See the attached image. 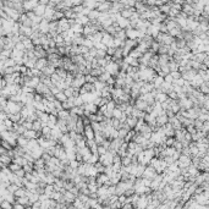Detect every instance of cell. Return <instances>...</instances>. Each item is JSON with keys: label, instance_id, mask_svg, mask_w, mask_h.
Returning <instances> with one entry per match:
<instances>
[{"label": "cell", "instance_id": "5bb4252c", "mask_svg": "<svg viewBox=\"0 0 209 209\" xmlns=\"http://www.w3.org/2000/svg\"><path fill=\"white\" fill-rule=\"evenodd\" d=\"M121 114H122V111H121L120 109H117L116 106L112 109V117H115V119H120Z\"/></svg>", "mask_w": 209, "mask_h": 209}, {"label": "cell", "instance_id": "44dd1931", "mask_svg": "<svg viewBox=\"0 0 209 209\" xmlns=\"http://www.w3.org/2000/svg\"><path fill=\"white\" fill-rule=\"evenodd\" d=\"M82 45H86L87 48H92V47H93V41H91V39H86V41H83Z\"/></svg>", "mask_w": 209, "mask_h": 209}, {"label": "cell", "instance_id": "ffe728a7", "mask_svg": "<svg viewBox=\"0 0 209 209\" xmlns=\"http://www.w3.org/2000/svg\"><path fill=\"white\" fill-rule=\"evenodd\" d=\"M163 78H164V82H168V83H172V80H174L171 77V75H170V72H169L168 75H165Z\"/></svg>", "mask_w": 209, "mask_h": 209}, {"label": "cell", "instance_id": "277c9868", "mask_svg": "<svg viewBox=\"0 0 209 209\" xmlns=\"http://www.w3.org/2000/svg\"><path fill=\"white\" fill-rule=\"evenodd\" d=\"M41 71H42V74H43V75L49 76V77H50V76H52L53 74L55 72V67L52 66V65H47L45 67H43V69H42Z\"/></svg>", "mask_w": 209, "mask_h": 209}, {"label": "cell", "instance_id": "7a4b0ae2", "mask_svg": "<svg viewBox=\"0 0 209 209\" xmlns=\"http://www.w3.org/2000/svg\"><path fill=\"white\" fill-rule=\"evenodd\" d=\"M83 134H84L86 139H93V138H94V131H93V128L91 127V125H87V126H84Z\"/></svg>", "mask_w": 209, "mask_h": 209}, {"label": "cell", "instance_id": "8fae6325", "mask_svg": "<svg viewBox=\"0 0 209 209\" xmlns=\"http://www.w3.org/2000/svg\"><path fill=\"white\" fill-rule=\"evenodd\" d=\"M105 55H106V50H105V49H97V54H95V58H97V59L105 58Z\"/></svg>", "mask_w": 209, "mask_h": 209}, {"label": "cell", "instance_id": "6da1fadb", "mask_svg": "<svg viewBox=\"0 0 209 209\" xmlns=\"http://www.w3.org/2000/svg\"><path fill=\"white\" fill-rule=\"evenodd\" d=\"M47 65H48V59H47V58H39V59H37L36 64H34V67H36L37 70H42V69L45 67Z\"/></svg>", "mask_w": 209, "mask_h": 209}, {"label": "cell", "instance_id": "d6986e66", "mask_svg": "<svg viewBox=\"0 0 209 209\" xmlns=\"http://www.w3.org/2000/svg\"><path fill=\"white\" fill-rule=\"evenodd\" d=\"M15 174H16V176H17V177H23L26 172H25V170H23V169L21 168V169H19V170H16Z\"/></svg>", "mask_w": 209, "mask_h": 209}, {"label": "cell", "instance_id": "9a60e30c", "mask_svg": "<svg viewBox=\"0 0 209 209\" xmlns=\"http://www.w3.org/2000/svg\"><path fill=\"white\" fill-rule=\"evenodd\" d=\"M172 147L175 148V150H179V152H181V149H182V144H181V142L177 141V139H175V142H174Z\"/></svg>", "mask_w": 209, "mask_h": 209}, {"label": "cell", "instance_id": "2e32d148", "mask_svg": "<svg viewBox=\"0 0 209 209\" xmlns=\"http://www.w3.org/2000/svg\"><path fill=\"white\" fill-rule=\"evenodd\" d=\"M106 152H108V149H106V148H104L103 146H98V148H97L98 155H103V154H105Z\"/></svg>", "mask_w": 209, "mask_h": 209}, {"label": "cell", "instance_id": "7402d4cb", "mask_svg": "<svg viewBox=\"0 0 209 209\" xmlns=\"http://www.w3.org/2000/svg\"><path fill=\"white\" fill-rule=\"evenodd\" d=\"M70 192H72V193H74L76 197H77V196H78V193H80V190H78V188H77L76 186H74L71 190H70Z\"/></svg>", "mask_w": 209, "mask_h": 209}, {"label": "cell", "instance_id": "e0dca14e", "mask_svg": "<svg viewBox=\"0 0 209 209\" xmlns=\"http://www.w3.org/2000/svg\"><path fill=\"white\" fill-rule=\"evenodd\" d=\"M54 108L55 109H58V110H61L63 109V104H61V101L60 100H58V99H54Z\"/></svg>", "mask_w": 209, "mask_h": 209}, {"label": "cell", "instance_id": "5b68a950", "mask_svg": "<svg viewBox=\"0 0 209 209\" xmlns=\"http://www.w3.org/2000/svg\"><path fill=\"white\" fill-rule=\"evenodd\" d=\"M137 120H138L137 117H134V116H132V115H128L126 117V123L131 128H133V127L136 126V123H137Z\"/></svg>", "mask_w": 209, "mask_h": 209}, {"label": "cell", "instance_id": "4fadbf2b", "mask_svg": "<svg viewBox=\"0 0 209 209\" xmlns=\"http://www.w3.org/2000/svg\"><path fill=\"white\" fill-rule=\"evenodd\" d=\"M174 142H175V137H166L164 141V144L166 147H171L174 144Z\"/></svg>", "mask_w": 209, "mask_h": 209}, {"label": "cell", "instance_id": "7c38bea8", "mask_svg": "<svg viewBox=\"0 0 209 209\" xmlns=\"http://www.w3.org/2000/svg\"><path fill=\"white\" fill-rule=\"evenodd\" d=\"M54 97H55V99H58V100H60V101H64V100H66V99H67L66 95L64 94L63 91H60L59 93H56Z\"/></svg>", "mask_w": 209, "mask_h": 209}, {"label": "cell", "instance_id": "3957f363", "mask_svg": "<svg viewBox=\"0 0 209 209\" xmlns=\"http://www.w3.org/2000/svg\"><path fill=\"white\" fill-rule=\"evenodd\" d=\"M63 196H64V198H65V202H66V203H74V201H75V198H76L75 194L67 190H65Z\"/></svg>", "mask_w": 209, "mask_h": 209}, {"label": "cell", "instance_id": "52a82bcc", "mask_svg": "<svg viewBox=\"0 0 209 209\" xmlns=\"http://www.w3.org/2000/svg\"><path fill=\"white\" fill-rule=\"evenodd\" d=\"M33 126H32V130H34V131H41L42 130V121H41V119H39V117H38L37 120H34L33 122Z\"/></svg>", "mask_w": 209, "mask_h": 209}, {"label": "cell", "instance_id": "ac0fdd59", "mask_svg": "<svg viewBox=\"0 0 209 209\" xmlns=\"http://www.w3.org/2000/svg\"><path fill=\"white\" fill-rule=\"evenodd\" d=\"M170 75H171V77L174 80H177V78L181 77V72H179V71H170Z\"/></svg>", "mask_w": 209, "mask_h": 209}, {"label": "cell", "instance_id": "9c48e42d", "mask_svg": "<svg viewBox=\"0 0 209 209\" xmlns=\"http://www.w3.org/2000/svg\"><path fill=\"white\" fill-rule=\"evenodd\" d=\"M111 126L115 128V130H119L121 127V122H120L119 119H115V117H111Z\"/></svg>", "mask_w": 209, "mask_h": 209}, {"label": "cell", "instance_id": "30bf717a", "mask_svg": "<svg viewBox=\"0 0 209 209\" xmlns=\"http://www.w3.org/2000/svg\"><path fill=\"white\" fill-rule=\"evenodd\" d=\"M121 164H122V166H127L128 164H131V157L130 155H125V157L121 158Z\"/></svg>", "mask_w": 209, "mask_h": 209}, {"label": "cell", "instance_id": "8992f818", "mask_svg": "<svg viewBox=\"0 0 209 209\" xmlns=\"http://www.w3.org/2000/svg\"><path fill=\"white\" fill-rule=\"evenodd\" d=\"M69 116H70V112H69V110H66V109H61V110L58 111V117H59V119L66 120Z\"/></svg>", "mask_w": 209, "mask_h": 209}, {"label": "cell", "instance_id": "ba28073f", "mask_svg": "<svg viewBox=\"0 0 209 209\" xmlns=\"http://www.w3.org/2000/svg\"><path fill=\"white\" fill-rule=\"evenodd\" d=\"M198 89L201 91L203 94H208L209 93V88H208V82H203L201 86L198 87Z\"/></svg>", "mask_w": 209, "mask_h": 209}]
</instances>
